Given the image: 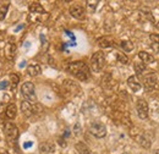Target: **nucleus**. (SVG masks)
Instances as JSON below:
<instances>
[{
    "mask_svg": "<svg viewBox=\"0 0 159 154\" xmlns=\"http://www.w3.org/2000/svg\"><path fill=\"white\" fill-rule=\"evenodd\" d=\"M137 142H139L143 148H146V149H148V148L151 147V143H152V142L149 141V138H148L146 135L139 136V137H137Z\"/></svg>",
    "mask_w": 159,
    "mask_h": 154,
    "instance_id": "obj_17",
    "label": "nucleus"
},
{
    "mask_svg": "<svg viewBox=\"0 0 159 154\" xmlns=\"http://www.w3.org/2000/svg\"><path fill=\"white\" fill-rule=\"evenodd\" d=\"M36 88L32 82H25L21 87V93L28 102H36Z\"/></svg>",
    "mask_w": 159,
    "mask_h": 154,
    "instance_id": "obj_3",
    "label": "nucleus"
},
{
    "mask_svg": "<svg viewBox=\"0 0 159 154\" xmlns=\"http://www.w3.org/2000/svg\"><path fill=\"white\" fill-rule=\"evenodd\" d=\"M139 58L142 60V62L144 64H151V62H154V57L147 52H139Z\"/></svg>",
    "mask_w": 159,
    "mask_h": 154,
    "instance_id": "obj_16",
    "label": "nucleus"
},
{
    "mask_svg": "<svg viewBox=\"0 0 159 154\" xmlns=\"http://www.w3.org/2000/svg\"><path fill=\"white\" fill-rule=\"evenodd\" d=\"M31 146H32V143H31V142H28V143H25V146H23V147H25V148H30Z\"/></svg>",
    "mask_w": 159,
    "mask_h": 154,
    "instance_id": "obj_30",
    "label": "nucleus"
},
{
    "mask_svg": "<svg viewBox=\"0 0 159 154\" xmlns=\"http://www.w3.org/2000/svg\"><path fill=\"white\" fill-rule=\"evenodd\" d=\"M146 64L144 62H139V61H135V64H134V70H135V72H136V75H142L144 71H146Z\"/></svg>",
    "mask_w": 159,
    "mask_h": 154,
    "instance_id": "obj_18",
    "label": "nucleus"
},
{
    "mask_svg": "<svg viewBox=\"0 0 159 154\" xmlns=\"http://www.w3.org/2000/svg\"><path fill=\"white\" fill-rule=\"evenodd\" d=\"M30 12L31 14H45V11H44V9H43V6L40 5L39 2H31L30 4Z\"/></svg>",
    "mask_w": 159,
    "mask_h": 154,
    "instance_id": "obj_15",
    "label": "nucleus"
},
{
    "mask_svg": "<svg viewBox=\"0 0 159 154\" xmlns=\"http://www.w3.org/2000/svg\"><path fill=\"white\" fill-rule=\"evenodd\" d=\"M74 130H75V131H74L75 135H80V124H76V125H75V129H74Z\"/></svg>",
    "mask_w": 159,
    "mask_h": 154,
    "instance_id": "obj_27",
    "label": "nucleus"
},
{
    "mask_svg": "<svg viewBox=\"0 0 159 154\" xmlns=\"http://www.w3.org/2000/svg\"><path fill=\"white\" fill-rule=\"evenodd\" d=\"M21 111L22 114L26 116H32L36 113V108L33 106V104L28 100H22L21 102Z\"/></svg>",
    "mask_w": 159,
    "mask_h": 154,
    "instance_id": "obj_8",
    "label": "nucleus"
},
{
    "mask_svg": "<svg viewBox=\"0 0 159 154\" xmlns=\"http://www.w3.org/2000/svg\"><path fill=\"white\" fill-rule=\"evenodd\" d=\"M120 47H121L125 52H131V50H134V48H135L134 43L130 42V40H122V42L120 43Z\"/></svg>",
    "mask_w": 159,
    "mask_h": 154,
    "instance_id": "obj_21",
    "label": "nucleus"
},
{
    "mask_svg": "<svg viewBox=\"0 0 159 154\" xmlns=\"http://www.w3.org/2000/svg\"><path fill=\"white\" fill-rule=\"evenodd\" d=\"M10 82H11V84L15 87L16 84H19V82H20V77L17 76L16 74H11V75H10Z\"/></svg>",
    "mask_w": 159,
    "mask_h": 154,
    "instance_id": "obj_24",
    "label": "nucleus"
},
{
    "mask_svg": "<svg viewBox=\"0 0 159 154\" xmlns=\"http://www.w3.org/2000/svg\"><path fill=\"white\" fill-rule=\"evenodd\" d=\"M98 45H99L100 48H110V47H113L114 44H113V40L109 38H100L98 39Z\"/></svg>",
    "mask_w": 159,
    "mask_h": 154,
    "instance_id": "obj_20",
    "label": "nucleus"
},
{
    "mask_svg": "<svg viewBox=\"0 0 159 154\" xmlns=\"http://www.w3.org/2000/svg\"><path fill=\"white\" fill-rule=\"evenodd\" d=\"M1 154H9V153H6V152H4V153H1Z\"/></svg>",
    "mask_w": 159,
    "mask_h": 154,
    "instance_id": "obj_32",
    "label": "nucleus"
},
{
    "mask_svg": "<svg viewBox=\"0 0 159 154\" xmlns=\"http://www.w3.org/2000/svg\"><path fill=\"white\" fill-rule=\"evenodd\" d=\"M153 49H154L156 52H158V53H159V44H153Z\"/></svg>",
    "mask_w": 159,
    "mask_h": 154,
    "instance_id": "obj_29",
    "label": "nucleus"
},
{
    "mask_svg": "<svg viewBox=\"0 0 159 154\" xmlns=\"http://www.w3.org/2000/svg\"><path fill=\"white\" fill-rule=\"evenodd\" d=\"M16 114H17V108H16V105H15V104H9L7 108H6V110H5L6 117L12 120V119L16 117Z\"/></svg>",
    "mask_w": 159,
    "mask_h": 154,
    "instance_id": "obj_14",
    "label": "nucleus"
},
{
    "mask_svg": "<svg viewBox=\"0 0 159 154\" xmlns=\"http://www.w3.org/2000/svg\"><path fill=\"white\" fill-rule=\"evenodd\" d=\"M124 154H127V153H124Z\"/></svg>",
    "mask_w": 159,
    "mask_h": 154,
    "instance_id": "obj_33",
    "label": "nucleus"
},
{
    "mask_svg": "<svg viewBox=\"0 0 159 154\" xmlns=\"http://www.w3.org/2000/svg\"><path fill=\"white\" fill-rule=\"evenodd\" d=\"M89 132L94 136V137H97V138H103V137H105V135H107V127H105V125L103 122L94 121L89 126Z\"/></svg>",
    "mask_w": 159,
    "mask_h": 154,
    "instance_id": "obj_4",
    "label": "nucleus"
},
{
    "mask_svg": "<svg viewBox=\"0 0 159 154\" xmlns=\"http://www.w3.org/2000/svg\"><path fill=\"white\" fill-rule=\"evenodd\" d=\"M39 149L40 152H43V153H54L55 146L52 142H44L39 146Z\"/></svg>",
    "mask_w": 159,
    "mask_h": 154,
    "instance_id": "obj_13",
    "label": "nucleus"
},
{
    "mask_svg": "<svg viewBox=\"0 0 159 154\" xmlns=\"http://www.w3.org/2000/svg\"><path fill=\"white\" fill-rule=\"evenodd\" d=\"M15 52H16V45L15 43H12L11 40L6 43V47H5V55L9 60H12L15 57Z\"/></svg>",
    "mask_w": 159,
    "mask_h": 154,
    "instance_id": "obj_10",
    "label": "nucleus"
},
{
    "mask_svg": "<svg viewBox=\"0 0 159 154\" xmlns=\"http://www.w3.org/2000/svg\"><path fill=\"white\" fill-rule=\"evenodd\" d=\"M157 81H158V77H157L156 74L146 75V76H144V87H146L147 89H152V88L156 87Z\"/></svg>",
    "mask_w": 159,
    "mask_h": 154,
    "instance_id": "obj_9",
    "label": "nucleus"
},
{
    "mask_svg": "<svg viewBox=\"0 0 159 154\" xmlns=\"http://www.w3.org/2000/svg\"><path fill=\"white\" fill-rule=\"evenodd\" d=\"M149 39L154 43V44H159V34H151Z\"/></svg>",
    "mask_w": 159,
    "mask_h": 154,
    "instance_id": "obj_25",
    "label": "nucleus"
},
{
    "mask_svg": "<svg viewBox=\"0 0 159 154\" xmlns=\"http://www.w3.org/2000/svg\"><path fill=\"white\" fill-rule=\"evenodd\" d=\"M4 131H5V136L7 139L10 141H15L19 137V129L14 122H6L4 126Z\"/></svg>",
    "mask_w": 159,
    "mask_h": 154,
    "instance_id": "obj_5",
    "label": "nucleus"
},
{
    "mask_svg": "<svg viewBox=\"0 0 159 154\" xmlns=\"http://www.w3.org/2000/svg\"><path fill=\"white\" fill-rule=\"evenodd\" d=\"M67 72H70L72 76H75L80 81H87L91 72H89V67L83 62V61H72L67 65L66 67Z\"/></svg>",
    "mask_w": 159,
    "mask_h": 154,
    "instance_id": "obj_1",
    "label": "nucleus"
},
{
    "mask_svg": "<svg viewBox=\"0 0 159 154\" xmlns=\"http://www.w3.org/2000/svg\"><path fill=\"white\" fill-rule=\"evenodd\" d=\"M7 10H9V4H2L0 5V21L5 19L6 14H7Z\"/></svg>",
    "mask_w": 159,
    "mask_h": 154,
    "instance_id": "obj_23",
    "label": "nucleus"
},
{
    "mask_svg": "<svg viewBox=\"0 0 159 154\" xmlns=\"http://www.w3.org/2000/svg\"><path fill=\"white\" fill-rule=\"evenodd\" d=\"M154 154H159V149H157V151L154 152Z\"/></svg>",
    "mask_w": 159,
    "mask_h": 154,
    "instance_id": "obj_31",
    "label": "nucleus"
},
{
    "mask_svg": "<svg viewBox=\"0 0 159 154\" xmlns=\"http://www.w3.org/2000/svg\"><path fill=\"white\" fill-rule=\"evenodd\" d=\"M27 72H28L30 76L36 77L42 72V69H40V66L38 64H31V65L27 67Z\"/></svg>",
    "mask_w": 159,
    "mask_h": 154,
    "instance_id": "obj_12",
    "label": "nucleus"
},
{
    "mask_svg": "<svg viewBox=\"0 0 159 154\" xmlns=\"http://www.w3.org/2000/svg\"><path fill=\"white\" fill-rule=\"evenodd\" d=\"M6 87H7V81H2V82L0 83V89L6 88Z\"/></svg>",
    "mask_w": 159,
    "mask_h": 154,
    "instance_id": "obj_28",
    "label": "nucleus"
},
{
    "mask_svg": "<svg viewBox=\"0 0 159 154\" xmlns=\"http://www.w3.org/2000/svg\"><path fill=\"white\" fill-rule=\"evenodd\" d=\"M136 110L139 119L144 120L148 117V103L144 99H139L136 103Z\"/></svg>",
    "mask_w": 159,
    "mask_h": 154,
    "instance_id": "obj_6",
    "label": "nucleus"
},
{
    "mask_svg": "<svg viewBox=\"0 0 159 154\" xmlns=\"http://www.w3.org/2000/svg\"><path fill=\"white\" fill-rule=\"evenodd\" d=\"M70 15L77 20H83L84 15H86V10H84V7L82 5L75 4V5H72L70 7Z\"/></svg>",
    "mask_w": 159,
    "mask_h": 154,
    "instance_id": "obj_7",
    "label": "nucleus"
},
{
    "mask_svg": "<svg viewBox=\"0 0 159 154\" xmlns=\"http://www.w3.org/2000/svg\"><path fill=\"white\" fill-rule=\"evenodd\" d=\"M127 86L131 88V91H134V92H139L141 91V83L139 82V79L136 78L135 76H131L127 78Z\"/></svg>",
    "mask_w": 159,
    "mask_h": 154,
    "instance_id": "obj_11",
    "label": "nucleus"
},
{
    "mask_svg": "<svg viewBox=\"0 0 159 154\" xmlns=\"http://www.w3.org/2000/svg\"><path fill=\"white\" fill-rule=\"evenodd\" d=\"M116 59H118V61H119L120 64H122V65H127L129 64V58L124 54V53H116Z\"/></svg>",
    "mask_w": 159,
    "mask_h": 154,
    "instance_id": "obj_22",
    "label": "nucleus"
},
{
    "mask_svg": "<svg viewBox=\"0 0 159 154\" xmlns=\"http://www.w3.org/2000/svg\"><path fill=\"white\" fill-rule=\"evenodd\" d=\"M105 65V55L103 52H97L91 58V67L93 72H100Z\"/></svg>",
    "mask_w": 159,
    "mask_h": 154,
    "instance_id": "obj_2",
    "label": "nucleus"
},
{
    "mask_svg": "<svg viewBox=\"0 0 159 154\" xmlns=\"http://www.w3.org/2000/svg\"><path fill=\"white\" fill-rule=\"evenodd\" d=\"M76 151L80 154H91V151H89L88 146H86V143H83V142L76 143Z\"/></svg>",
    "mask_w": 159,
    "mask_h": 154,
    "instance_id": "obj_19",
    "label": "nucleus"
},
{
    "mask_svg": "<svg viewBox=\"0 0 159 154\" xmlns=\"http://www.w3.org/2000/svg\"><path fill=\"white\" fill-rule=\"evenodd\" d=\"M58 143H59L61 147H66V142H65V139H64V138H61V137L58 139Z\"/></svg>",
    "mask_w": 159,
    "mask_h": 154,
    "instance_id": "obj_26",
    "label": "nucleus"
}]
</instances>
